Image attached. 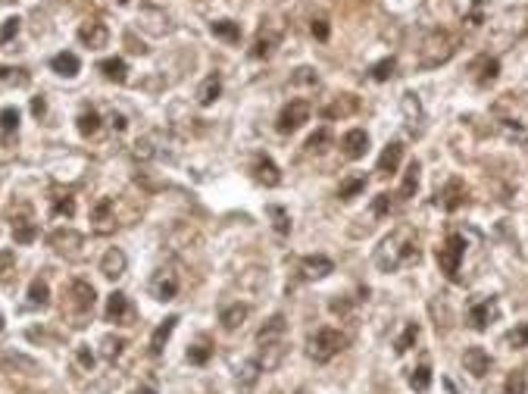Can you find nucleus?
<instances>
[{
	"label": "nucleus",
	"mask_w": 528,
	"mask_h": 394,
	"mask_svg": "<svg viewBox=\"0 0 528 394\" xmlns=\"http://www.w3.org/2000/svg\"><path fill=\"white\" fill-rule=\"evenodd\" d=\"M19 28H23V19H19V16H6L4 25H0V44H10L19 35Z\"/></svg>",
	"instance_id": "de8ad7c7"
},
{
	"label": "nucleus",
	"mask_w": 528,
	"mask_h": 394,
	"mask_svg": "<svg viewBox=\"0 0 528 394\" xmlns=\"http://www.w3.org/2000/svg\"><path fill=\"white\" fill-rule=\"evenodd\" d=\"M91 229L97 235H110L116 232V201L113 197H100L91 207Z\"/></svg>",
	"instance_id": "6e6552de"
},
{
	"label": "nucleus",
	"mask_w": 528,
	"mask_h": 394,
	"mask_svg": "<svg viewBox=\"0 0 528 394\" xmlns=\"http://www.w3.org/2000/svg\"><path fill=\"white\" fill-rule=\"evenodd\" d=\"M16 129H19V109L16 107H4V109H0V131L10 138Z\"/></svg>",
	"instance_id": "c03bdc74"
},
{
	"label": "nucleus",
	"mask_w": 528,
	"mask_h": 394,
	"mask_svg": "<svg viewBox=\"0 0 528 394\" xmlns=\"http://www.w3.org/2000/svg\"><path fill=\"white\" fill-rule=\"evenodd\" d=\"M391 207H394V197H391V194H379V197L372 201V213H375V216H388Z\"/></svg>",
	"instance_id": "6e6d98bb"
},
{
	"label": "nucleus",
	"mask_w": 528,
	"mask_h": 394,
	"mask_svg": "<svg viewBox=\"0 0 528 394\" xmlns=\"http://www.w3.org/2000/svg\"><path fill=\"white\" fill-rule=\"evenodd\" d=\"M47 241H50V247H54L56 253H63V257H69V260L82 257V251H78V247L85 244V238L78 235V232H72V229H60V232H54V235H50Z\"/></svg>",
	"instance_id": "9b49d317"
},
{
	"label": "nucleus",
	"mask_w": 528,
	"mask_h": 394,
	"mask_svg": "<svg viewBox=\"0 0 528 394\" xmlns=\"http://www.w3.org/2000/svg\"><path fill=\"white\" fill-rule=\"evenodd\" d=\"M209 28H213L216 38H222V41H228V44H241V25H238V22H231V19H216Z\"/></svg>",
	"instance_id": "2f4dec72"
},
{
	"label": "nucleus",
	"mask_w": 528,
	"mask_h": 394,
	"mask_svg": "<svg viewBox=\"0 0 528 394\" xmlns=\"http://www.w3.org/2000/svg\"><path fill=\"white\" fill-rule=\"evenodd\" d=\"M506 345H510L512 350H516V347H528V323L512 328V332L506 335Z\"/></svg>",
	"instance_id": "603ef678"
},
{
	"label": "nucleus",
	"mask_w": 528,
	"mask_h": 394,
	"mask_svg": "<svg viewBox=\"0 0 528 394\" xmlns=\"http://www.w3.org/2000/svg\"><path fill=\"white\" fill-rule=\"evenodd\" d=\"M331 141V131L329 129H319L316 135H309V141H307V150L309 153H319V150H325V144Z\"/></svg>",
	"instance_id": "5fc2aeb1"
},
{
	"label": "nucleus",
	"mask_w": 528,
	"mask_h": 394,
	"mask_svg": "<svg viewBox=\"0 0 528 394\" xmlns=\"http://www.w3.org/2000/svg\"><path fill=\"white\" fill-rule=\"evenodd\" d=\"M525 391H528L525 372H510V378H506V385H503V394H525Z\"/></svg>",
	"instance_id": "8fccbe9b"
},
{
	"label": "nucleus",
	"mask_w": 528,
	"mask_h": 394,
	"mask_svg": "<svg viewBox=\"0 0 528 394\" xmlns=\"http://www.w3.org/2000/svg\"><path fill=\"white\" fill-rule=\"evenodd\" d=\"M150 294L156 301H172L178 294V275L172 269H156V275L150 279Z\"/></svg>",
	"instance_id": "ddd939ff"
},
{
	"label": "nucleus",
	"mask_w": 528,
	"mask_h": 394,
	"mask_svg": "<svg viewBox=\"0 0 528 394\" xmlns=\"http://www.w3.org/2000/svg\"><path fill=\"white\" fill-rule=\"evenodd\" d=\"M416 341H419V323H407V328H403V335L394 341V350H397V354H407V350L413 347Z\"/></svg>",
	"instance_id": "37998d69"
},
{
	"label": "nucleus",
	"mask_w": 528,
	"mask_h": 394,
	"mask_svg": "<svg viewBox=\"0 0 528 394\" xmlns=\"http://www.w3.org/2000/svg\"><path fill=\"white\" fill-rule=\"evenodd\" d=\"M357 107H360V100L353 97V94H335V97H331V104L322 109V116H325V119H335V116H350V113H357Z\"/></svg>",
	"instance_id": "393cba45"
},
{
	"label": "nucleus",
	"mask_w": 528,
	"mask_h": 394,
	"mask_svg": "<svg viewBox=\"0 0 528 394\" xmlns=\"http://www.w3.org/2000/svg\"><path fill=\"white\" fill-rule=\"evenodd\" d=\"M0 82H10V85L25 88L28 85V72L25 69H10V66H0Z\"/></svg>",
	"instance_id": "3c124183"
},
{
	"label": "nucleus",
	"mask_w": 528,
	"mask_h": 394,
	"mask_svg": "<svg viewBox=\"0 0 528 394\" xmlns=\"http://www.w3.org/2000/svg\"><path fill=\"white\" fill-rule=\"evenodd\" d=\"M285 335H288V319L281 316V313H276V316L257 332V347L259 345H278V341H285Z\"/></svg>",
	"instance_id": "6ab92c4d"
},
{
	"label": "nucleus",
	"mask_w": 528,
	"mask_h": 394,
	"mask_svg": "<svg viewBox=\"0 0 528 394\" xmlns=\"http://www.w3.org/2000/svg\"><path fill=\"white\" fill-rule=\"evenodd\" d=\"M278 41H281V28L263 25V28H259V35H257V41H253V47H250V56H253V60H269V56L276 54Z\"/></svg>",
	"instance_id": "9d476101"
},
{
	"label": "nucleus",
	"mask_w": 528,
	"mask_h": 394,
	"mask_svg": "<svg viewBox=\"0 0 528 394\" xmlns=\"http://www.w3.org/2000/svg\"><path fill=\"white\" fill-rule=\"evenodd\" d=\"M110 126H113L116 131H122V129H125V116H122V113H113V116H110Z\"/></svg>",
	"instance_id": "052dcab7"
},
{
	"label": "nucleus",
	"mask_w": 528,
	"mask_h": 394,
	"mask_svg": "<svg viewBox=\"0 0 528 394\" xmlns=\"http://www.w3.org/2000/svg\"><path fill=\"white\" fill-rule=\"evenodd\" d=\"M360 191H366V175H350V179L341 181L338 197H341V201H350V197H357Z\"/></svg>",
	"instance_id": "a19ab883"
},
{
	"label": "nucleus",
	"mask_w": 528,
	"mask_h": 394,
	"mask_svg": "<svg viewBox=\"0 0 528 394\" xmlns=\"http://www.w3.org/2000/svg\"><path fill=\"white\" fill-rule=\"evenodd\" d=\"M494 319H497V301L494 297H481V301H475L466 313V323H469V328H475V332H484Z\"/></svg>",
	"instance_id": "1a4fd4ad"
},
{
	"label": "nucleus",
	"mask_w": 528,
	"mask_h": 394,
	"mask_svg": "<svg viewBox=\"0 0 528 394\" xmlns=\"http://www.w3.org/2000/svg\"><path fill=\"white\" fill-rule=\"evenodd\" d=\"M78 363H82L85 369H91V366H94V354L88 350V345H82V347H78Z\"/></svg>",
	"instance_id": "13d9d810"
},
{
	"label": "nucleus",
	"mask_w": 528,
	"mask_h": 394,
	"mask_svg": "<svg viewBox=\"0 0 528 394\" xmlns=\"http://www.w3.org/2000/svg\"><path fill=\"white\" fill-rule=\"evenodd\" d=\"M0 332H4V316H0Z\"/></svg>",
	"instance_id": "680f3d73"
},
{
	"label": "nucleus",
	"mask_w": 528,
	"mask_h": 394,
	"mask_svg": "<svg viewBox=\"0 0 528 394\" xmlns=\"http://www.w3.org/2000/svg\"><path fill=\"white\" fill-rule=\"evenodd\" d=\"M116 4H128V0H116Z\"/></svg>",
	"instance_id": "e2e57ef3"
},
{
	"label": "nucleus",
	"mask_w": 528,
	"mask_h": 394,
	"mask_svg": "<svg viewBox=\"0 0 528 394\" xmlns=\"http://www.w3.org/2000/svg\"><path fill=\"white\" fill-rule=\"evenodd\" d=\"M16 273V257L13 251H0V285H6Z\"/></svg>",
	"instance_id": "09e8293b"
},
{
	"label": "nucleus",
	"mask_w": 528,
	"mask_h": 394,
	"mask_svg": "<svg viewBox=\"0 0 528 394\" xmlns=\"http://www.w3.org/2000/svg\"><path fill=\"white\" fill-rule=\"evenodd\" d=\"M97 69L104 72L106 82H116V85H125V82H128V63L122 60V56H110V60H100Z\"/></svg>",
	"instance_id": "bb28decb"
},
{
	"label": "nucleus",
	"mask_w": 528,
	"mask_h": 394,
	"mask_svg": "<svg viewBox=\"0 0 528 394\" xmlns=\"http://www.w3.org/2000/svg\"><path fill=\"white\" fill-rule=\"evenodd\" d=\"M419 257H422V251H419L416 232L410 229V225H397V229L381 241L379 253H375V266H379L381 273H397V269L419 263Z\"/></svg>",
	"instance_id": "f257e3e1"
},
{
	"label": "nucleus",
	"mask_w": 528,
	"mask_h": 394,
	"mask_svg": "<svg viewBox=\"0 0 528 394\" xmlns=\"http://www.w3.org/2000/svg\"><path fill=\"white\" fill-rule=\"evenodd\" d=\"M403 113H407V119H410V131H416V122L422 119V107H419V97L413 91L403 94Z\"/></svg>",
	"instance_id": "79ce46f5"
},
{
	"label": "nucleus",
	"mask_w": 528,
	"mask_h": 394,
	"mask_svg": "<svg viewBox=\"0 0 528 394\" xmlns=\"http://www.w3.org/2000/svg\"><path fill=\"white\" fill-rule=\"evenodd\" d=\"M100 273H104L106 279H119V275L125 273V253H122L119 247H110V251L104 253V260H100Z\"/></svg>",
	"instance_id": "cd10ccee"
},
{
	"label": "nucleus",
	"mask_w": 528,
	"mask_h": 394,
	"mask_svg": "<svg viewBox=\"0 0 528 394\" xmlns=\"http://www.w3.org/2000/svg\"><path fill=\"white\" fill-rule=\"evenodd\" d=\"M247 313H250L247 304H231V306H226V310L219 313V323H222L226 332H235V328L241 326L244 319H247Z\"/></svg>",
	"instance_id": "c756f323"
},
{
	"label": "nucleus",
	"mask_w": 528,
	"mask_h": 394,
	"mask_svg": "<svg viewBox=\"0 0 528 394\" xmlns=\"http://www.w3.org/2000/svg\"><path fill=\"white\" fill-rule=\"evenodd\" d=\"M266 216L272 219V229H276L278 235H288V232H291V213H288L285 207H278V203H269V207H266Z\"/></svg>",
	"instance_id": "473e14b6"
},
{
	"label": "nucleus",
	"mask_w": 528,
	"mask_h": 394,
	"mask_svg": "<svg viewBox=\"0 0 528 394\" xmlns=\"http://www.w3.org/2000/svg\"><path fill=\"white\" fill-rule=\"evenodd\" d=\"M300 273H303V279H325V275H331L335 273V263H331L329 257H322V253H313V257H303L300 263Z\"/></svg>",
	"instance_id": "aec40b11"
},
{
	"label": "nucleus",
	"mask_w": 528,
	"mask_h": 394,
	"mask_svg": "<svg viewBox=\"0 0 528 394\" xmlns=\"http://www.w3.org/2000/svg\"><path fill=\"white\" fill-rule=\"evenodd\" d=\"M341 148H344V157H347V160L366 157V150H369V135H366L363 129H350V131L344 135Z\"/></svg>",
	"instance_id": "4be33fe9"
},
{
	"label": "nucleus",
	"mask_w": 528,
	"mask_h": 394,
	"mask_svg": "<svg viewBox=\"0 0 528 394\" xmlns=\"http://www.w3.org/2000/svg\"><path fill=\"white\" fill-rule=\"evenodd\" d=\"M50 69L63 78H75L78 72H82V60H78L75 54H69V50H63V54H56L54 60H50Z\"/></svg>",
	"instance_id": "a878e982"
},
{
	"label": "nucleus",
	"mask_w": 528,
	"mask_h": 394,
	"mask_svg": "<svg viewBox=\"0 0 528 394\" xmlns=\"http://www.w3.org/2000/svg\"><path fill=\"white\" fill-rule=\"evenodd\" d=\"M35 238H38V225H35V219H32V210L23 203V213L13 222V241H16V244H32Z\"/></svg>",
	"instance_id": "a211bd4d"
},
{
	"label": "nucleus",
	"mask_w": 528,
	"mask_h": 394,
	"mask_svg": "<svg viewBox=\"0 0 528 394\" xmlns=\"http://www.w3.org/2000/svg\"><path fill=\"white\" fill-rule=\"evenodd\" d=\"M309 113H313V109H309L307 100H300V97L291 100V104H288V107L278 113V122H276L278 135H291V131H297L303 122H309Z\"/></svg>",
	"instance_id": "0eeeda50"
},
{
	"label": "nucleus",
	"mask_w": 528,
	"mask_h": 394,
	"mask_svg": "<svg viewBox=\"0 0 528 394\" xmlns=\"http://www.w3.org/2000/svg\"><path fill=\"white\" fill-rule=\"evenodd\" d=\"M209 357H213V345H209V338H200L197 345L188 347V360H191L194 366H204V363H209Z\"/></svg>",
	"instance_id": "ea45409f"
},
{
	"label": "nucleus",
	"mask_w": 528,
	"mask_h": 394,
	"mask_svg": "<svg viewBox=\"0 0 528 394\" xmlns=\"http://www.w3.org/2000/svg\"><path fill=\"white\" fill-rule=\"evenodd\" d=\"M78 41L91 50H100V47H106V41H110V28L97 19L82 22V25H78Z\"/></svg>",
	"instance_id": "f8f14e48"
},
{
	"label": "nucleus",
	"mask_w": 528,
	"mask_h": 394,
	"mask_svg": "<svg viewBox=\"0 0 528 394\" xmlns=\"http://www.w3.org/2000/svg\"><path fill=\"white\" fill-rule=\"evenodd\" d=\"M32 113L41 119V116L47 113V100H44V97H32Z\"/></svg>",
	"instance_id": "bf43d9fd"
},
{
	"label": "nucleus",
	"mask_w": 528,
	"mask_h": 394,
	"mask_svg": "<svg viewBox=\"0 0 528 394\" xmlns=\"http://www.w3.org/2000/svg\"><path fill=\"white\" fill-rule=\"evenodd\" d=\"M78 131H82V138H94L100 131V113L97 109H82L78 113Z\"/></svg>",
	"instance_id": "c9c22d12"
},
{
	"label": "nucleus",
	"mask_w": 528,
	"mask_h": 394,
	"mask_svg": "<svg viewBox=\"0 0 528 394\" xmlns=\"http://www.w3.org/2000/svg\"><path fill=\"white\" fill-rule=\"evenodd\" d=\"M122 350H125V338H116V335H106L104 341H100V354H104L106 363H116L122 357Z\"/></svg>",
	"instance_id": "e433bc0d"
},
{
	"label": "nucleus",
	"mask_w": 528,
	"mask_h": 394,
	"mask_svg": "<svg viewBox=\"0 0 528 394\" xmlns=\"http://www.w3.org/2000/svg\"><path fill=\"white\" fill-rule=\"evenodd\" d=\"M176 323H178V316H166L163 323L156 326V332L150 335V354H154V357L163 354V347H166V341H169V335L176 332Z\"/></svg>",
	"instance_id": "c85d7f7f"
},
{
	"label": "nucleus",
	"mask_w": 528,
	"mask_h": 394,
	"mask_svg": "<svg viewBox=\"0 0 528 394\" xmlns=\"http://www.w3.org/2000/svg\"><path fill=\"white\" fill-rule=\"evenodd\" d=\"M429 385H431V369L425 366V363L410 372V388L413 391H429Z\"/></svg>",
	"instance_id": "a18cd8bd"
},
{
	"label": "nucleus",
	"mask_w": 528,
	"mask_h": 394,
	"mask_svg": "<svg viewBox=\"0 0 528 394\" xmlns=\"http://www.w3.org/2000/svg\"><path fill=\"white\" fill-rule=\"evenodd\" d=\"M419 172H422V166L416 163H410L407 166V172H403V185H400V201H410V197L416 194V188H419Z\"/></svg>",
	"instance_id": "72a5a7b5"
},
{
	"label": "nucleus",
	"mask_w": 528,
	"mask_h": 394,
	"mask_svg": "<svg viewBox=\"0 0 528 394\" xmlns=\"http://www.w3.org/2000/svg\"><path fill=\"white\" fill-rule=\"evenodd\" d=\"M394 69H397V60H394V56H385V60H381V63H375L369 72H372V78H375V82H388V78L394 76Z\"/></svg>",
	"instance_id": "49530a36"
},
{
	"label": "nucleus",
	"mask_w": 528,
	"mask_h": 394,
	"mask_svg": "<svg viewBox=\"0 0 528 394\" xmlns=\"http://www.w3.org/2000/svg\"><path fill=\"white\" fill-rule=\"evenodd\" d=\"M344 345H347V338L338 328H319V332L309 338L307 354H309V360H316V363H329L341 354Z\"/></svg>",
	"instance_id": "20e7f679"
},
{
	"label": "nucleus",
	"mask_w": 528,
	"mask_h": 394,
	"mask_svg": "<svg viewBox=\"0 0 528 394\" xmlns=\"http://www.w3.org/2000/svg\"><path fill=\"white\" fill-rule=\"evenodd\" d=\"M285 354H288V345H285V341H278V345H259V354H257L259 369H266V372L278 369V363L285 360Z\"/></svg>",
	"instance_id": "b1692460"
},
{
	"label": "nucleus",
	"mask_w": 528,
	"mask_h": 394,
	"mask_svg": "<svg viewBox=\"0 0 528 394\" xmlns=\"http://www.w3.org/2000/svg\"><path fill=\"white\" fill-rule=\"evenodd\" d=\"M400 160H403V144L400 141H391L385 150H381V157H379V166H375V172L381 175V179H388L391 172H397V166H400Z\"/></svg>",
	"instance_id": "5701e85b"
},
{
	"label": "nucleus",
	"mask_w": 528,
	"mask_h": 394,
	"mask_svg": "<svg viewBox=\"0 0 528 394\" xmlns=\"http://www.w3.org/2000/svg\"><path fill=\"white\" fill-rule=\"evenodd\" d=\"M466 257V238L460 235V232H450L444 241V247H438V266L441 273L447 275L450 282L460 279V263Z\"/></svg>",
	"instance_id": "39448f33"
},
{
	"label": "nucleus",
	"mask_w": 528,
	"mask_h": 394,
	"mask_svg": "<svg viewBox=\"0 0 528 394\" xmlns=\"http://www.w3.org/2000/svg\"><path fill=\"white\" fill-rule=\"evenodd\" d=\"M219 94H222V78H219V76H207V78H204V85L197 88V100H200V107L216 104V100H219Z\"/></svg>",
	"instance_id": "7c9ffc66"
},
{
	"label": "nucleus",
	"mask_w": 528,
	"mask_h": 394,
	"mask_svg": "<svg viewBox=\"0 0 528 394\" xmlns=\"http://www.w3.org/2000/svg\"><path fill=\"white\" fill-rule=\"evenodd\" d=\"M63 297H66V301H63V313H75L78 319H85L94 310V297L97 294H94V285L75 279V282H69Z\"/></svg>",
	"instance_id": "423d86ee"
},
{
	"label": "nucleus",
	"mask_w": 528,
	"mask_h": 394,
	"mask_svg": "<svg viewBox=\"0 0 528 394\" xmlns=\"http://www.w3.org/2000/svg\"><path fill=\"white\" fill-rule=\"evenodd\" d=\"M494 116L510 141H528V109L516 94H503L494 104Z\"/></svg>",
	"instance_id": "f03ea898"
},
{
	"label": "nucleus",
	"mask_w": 528,
	"mask_h": 394,
	"mask_svg": "<svg viewBox=\"0 0 528 394\" xmlns=\"http://www.w3.org/2000/svg\"><path fill=\"white\" fill-rule=\"evenodd\" d=\"M453 50H457V38H453V35H447V32L425 35L422 47H419V66H422V69H435V66L450 60Z\"/></svg>",
	"instance_id": "7ed1b4c3"
},
{
	"label": "nucleus",
	"mask_w": 528,
	"mask_h": 394,
	"mask_svg": "<svg viewBox=\"0 0 528 394\" xmlns=\"http://www.w3.org/2000/svg\"><path fill=\"white\" fill-rule=\"evenodd\" d=\"M253 179H257L259 185H266V188H278L281 185V169L276 166V160H272V157L259 153V157L253 160Z\"/></svg>",
	"instance_id": "2eb2a0df"
},
{
	"label": "nucleus",
	"mask_w": 528,
	"mask_h": 394,
	"mask_svg": "<svg viewBox=\"0 0 528 394\" xmlns=\"http://www.w3.org/2000/svg\"><path fill=\"white\" fill-rule=\"evenodd\" d=\"M462 366H466V372H472L475 378H484L491 372V354L484 347H466Z\"/></svg>",
	"instance_id": "dca6fc26"
},
{
	"label": "nucleus",
	"mask_w": 528,
	"mask_h": 394,
	"mask_svg": "<svg viewBox=\"0 0 528 394\" xmlns=\"http://www.w3.org/2000/svg\"><path fill=\"white\" fill-rule=\"evenodd\" d=\"M291 85H319V76H316V69H309V66H300L297 72L291 76Z\"/></svg>",
	"instance_id": "864d4df0"
},
{
	"label": "nucleus",
	"mask_w": 528,
	"mask_h": 394,
	"mask_svg": "<svg viewBox=\"0 0 528 394\" xmlns=\"http://www.w3.org/2000/svg\"><path fill=\"white\" fill-rule=\"evenodd\" d=\"M257 378H259V363H257V357H253V360L244 363L241 378H238V385H241V394H250L253 385H257Z\"/></svg>",
	"instance_id": "58836bf2"
},
{
	"label": "nucleus",
	"mask_w": 528,
	"mask_h": 394,
	"mask_svg": "<svg viewBox=\"0 0 528 394\" xmlns=\"http://www.w3.org/2000/svg\"><path fill=\"white\" fill-rule=\"evenodd\" d=\"M479 69L481 72L475 76V82H479L481 88H488L497 76H501V60H494V56H484V60H479Z\"/></svg>",
	"instance_id": "f704fd0d"
},
{
	"label": "nucleus",
	"mask_w": 528,
	"mask_h": 394,
	"mask_svg": "<svg viewBox=\"0 0 528 394\" xmlns=\"http://www.w3.org/2000/svg\"><path fill=\"white\" fill-rule=\"evenodd\" d=\"M50 304V288L44 279H35L28 285V306H47Z\"/></svg>",
	"instance_id": "4c0bfd02"
},
{
	"label": "nucleus",
	"mask_w": 528,
	"mask_h": 394,
	"mask_svg": "<svg viewBox=\"0 0 528 394\" xmlns=\"http://www.w3.org/2000/svg\"><path fill=\"white\" fill-rule=\"evenodd\" d=\"M104 316H106V323H125V319L132 316V304H128V297L122 294V291H113V294L106 297Z\"/></svg>",
	"instance_id": "412c9836"
},
{
	"label": "nucleus",
	"mask_w": 528,
	"mask_h": 394,
	"mask_svg": "<svg viewBox=\"0 0 528 394\" xmlns=\"http://www.w3.org/2000/svg\"><path fill=\"white\" fill-rule=\"evenodd\" d=\"M309 28H313V35H316L319 41H329V19H325V16L313 19V25H309Z\"/></svg>",
	"instance_id": "4d7b16f0"
},
{
	"label": "nucleus",
	"mask_w": 528,
	"mask_h": 394,
	"mask_svg": "<svg viewBox=\"0 0 528 394\" xmlns=\"http://www.w3.org/2000/svg\"><path fill=\"white\" fill-rule=\"evenodd\" d=\"M466 201H469V191H466V185H462L460 179H450V181H447V185L438 191V203H441V210H447V213L460 210Z\"/></svg>",
	"instance_id": "4468645a"
},
{
	"label": "nucleus",
	"mask_w": 528,
	"mask_h": 394,
	"mask_svg": "<svg viewBox=\"0 0 528 394\" xmlns=\"http://www.w3.org/2000/svg\"><path fill=\"white\" fill-rule=\"evenodd\" d=\"M50 216L54 219H72L75 216V197L63 188H50Z\"/></svg>",
	"instance_id": "f3484780"
}]
</instances>
